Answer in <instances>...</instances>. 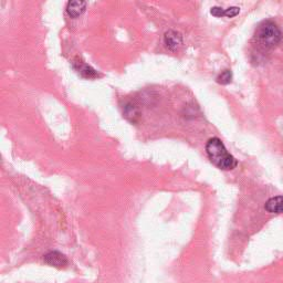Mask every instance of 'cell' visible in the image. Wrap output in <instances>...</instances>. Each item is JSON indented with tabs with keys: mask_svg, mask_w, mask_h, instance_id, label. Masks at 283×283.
Returning <instances> with one entry per match:
<instances>
[{
	"mask_svg": "<svg viewBox=\"0 0 283 283\" xmlns=\"http://www.w3.org/2000/svg\"><path fill=\"white\" fill-rule=\"evenodd\" d=\"M206 153L210 162L222 171H231L237 167V159L227 151L220 138L212 137L206 144Z\"/></svg>",
	"mask_w": 283,
	"mask_h": 283,
	"instance_id": "6da1fadb",
	"label": "cell"
},
{
	"mask_svg": "<svg viewBox=\"0 0 283 283\" xmlns=\"http://www.w3.org/2000/svg\"><path fill=\"white\" fill-rule=\"evenodd\" d=\"M73 67L74 69L78 71L79 74L83 78H87V79H94L98 76V72L91 68L90 66H88L87 63L82 62V61H78V62H73Z\"/></svg>",
	"mask_w": 283,
	"mask_h": 283,
	"instance_id": "52a82bcc",
	"label": "cell"
},
{
	"mask_svg": "<svg viewBox=\"0 0 283 283\" xmlns=\"http://www.w3.org/2000/svg\"><path fill=\"white\" fill-rule=\"evenodd\" d=\"M210 14L215 17H222L224 16V9H222L221 7H212Z\"/></svg>",
	"mask_w": 283,
	"mask_h": 283,
	"instance_id": "8fae6325",
	"label": "cell"
},
{
	"mask_svg": "<svg viewBox=\"0 0 283 283\" xmlns=\"http://www.w3.org/2000/svg\"><path fill=\"white\" fill-rule=\"evenodd\" d=\"M44 262L48 263L49 266L61 268L64 267L68 263V260L66 256L62 254L59 251H50L46 256H44Z\"/></svg>",
	"mask_w": 283,
	"mask_h": 283,
	"instance_id": "277c9868",
	"label": "cell"
},
{
	"mask_svg": "<svg viewBox=\"0 0 283 283\" xmlns=\"http://www.w3.org/2000/svg\"><path fill=\"white\" fill-rule=\"evenodd\" d=\"M123 115L126 120L132 122V123H136L139 119V111L133 103H126L123 108Z\"/></svg>",
	"mask_w": 283,
	"mask_h": 283,
	"instance_id": "ba28073f",
	"label": "cell"
},
{
	"mask_svg": "<svg viewBox=\"0 0 283 283\" xmlns=\"http://www.w3.org/2000/svg\"><path fill=\"white\" fill-rule=\"evenodd\" d=\"M282 39V32L273 21H262L254 32V40L263 49L275 47Z\"/></svg>",
	"mask_w": 283,
	"mask_h": 283,
	"instance_id": "7a4b0ae2",
	"label": "cell"
},
{
	"mask_svg": "<svg viewBox=\"0 0 283 283\" xmlns=\"http://www.w3.org/2000/svg\"><path fill=\"white\" fill-rule=\"evenodd\" d=\"M87 3L86 2H69L67 5V12L71 18H78L86 11Z\"/></svg>",
	"mask_w": 283,
	"mask_h": 283,
	"instance_id": "8992f818",
	"label": "cell"
},
{
	"mask_svg": "<svg viewBox=\"0 0 283 283\" xmlns=\"http://www.w3.org/2000/svg\"><path fill=\"white\" fill-rule=\"evenodd\" d=\"M265 209L269 214H283V196H275L268 199L265 205Z\"/></svg>",
	"mask_w": 283,
	"mask_h": 283,
	"instance_id": "5b68a950",
	"label": "cell"
},
{
	"mask_svg": "<svg viewBox=\"0 0 283 283\" xmlns=\"http://www.w3.org/2000/svg\"><path fill=\"white\" fill-rule=\"evenodd\" d=\"M231 80H233V72H231L230 70H224L217 76V82L222 86L229 84Z\"/></svg>",
	"mask_w": 283,
	"mask_h": 283,
	"instance_id": "9c48e42d",
	"label": "cell"
},
{
	"mask_svg": "<svg viewBox=\"0 0 283 283\" xmlns=\"http://www.w3.org/2000/svg\"><path fill=\"white\" fill-rule=\"evenodd\" d=\"M164 44L168 50L175 51L182 47L183 36L175 30H168L164 35Z\"/></svg>",
	"mask_w": 283,
	"mask_h": 283,
	"instance_id": "3957f363",
	"label": "cell"
},
{
	"mask_svg": "<svg viewBox=\"0 0 283 283\" xmlns=\"http://www.w3.org/2000/svg\"><path fill=\"white\" fill-rule=\"evenodd\" d=\"M240 12V8L238 7H229L228 9H224V17L233 18L236 17Z\"/></svg>",
	"mask_w": 283,
	"mask_h": 283,
	"instance_id": "30bf717a",
	"label": "cell"
}]
</instances>
